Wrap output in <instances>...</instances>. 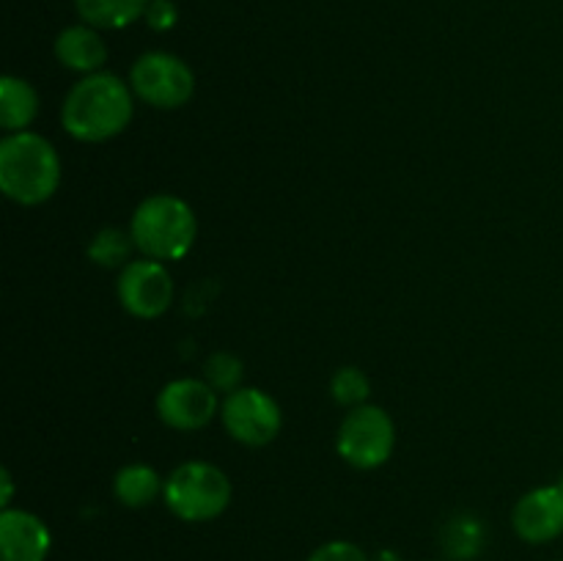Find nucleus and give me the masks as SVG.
Returning a JSON list of instances; mask_svg holds the SVG:
<instances>
[{
    "label": "nucleus",
    "instance_id": "12",
    "mask_svg": "<svg viewBox=\"0 0 563 561\" xmlns=\"http://www.w3.org/2000/svg\"><path fill=\"white\" fill-rule=\"evenodd\" d=\"M55 58L64 69L77 72V75H93L102 72L104 61H108V44L99 36L97 28L86 25H69L55 36Z\"/></svg>",
    "mask_w": 563,
    "mask_h": 561
},
{
    "label": "nucleus",
    "instance_id": "2",
    "mask_svg": "<svg viewBox=\"0 0 563 561\" xmlns=\"http://www.w3.org/2000/svg\"><path fill=\"white\" fill-rule=\"evenodd\" d=\"M60 185V157L38 132H9L0 141V190L20 207L49 201Z\"/></svg>",
    "mask_w": 563,
    "mask_h": 561
},
{
    "label": "nucleus",
    "instance_id": "21",
    "mask_svg": "<svg viewBox=\"0 0 563 561\" xmlns=\"http://www.w3.org/2000/svg\"><path fill=\"white\" fill-rule=\"evenodd\" d=\"M0 484H3V495H0V506H3V509H9V504H11V493H14V484H11V473L5 471H0Z\"/></svg>",
    "mask_w": 563,
    "mask_h": 561
},
{
    "label": "nucleus",
    "instance_id": "3",
    "mask_svg": "<svg viewBox=\"0 0 563 561\" xmlns=\"http://www.w3.org/2000/svg\"><path fill=\"white\" fill-rule=\"evenodd\" d=\"M130 234L141 256L154 262H179L196 245L198 218L185 198L154 193L132 212Z\"/></svg>",
    "mask_w": 563,
    "mask_h": 561
},
{
    "label": "nucleus",
    "instance_id": "20",
    "mask_svg": "<svg viewBox=\"0 0 563 561\" xmlns=\"http://www.w3.org/2000/svg\"><path fill=\"white\" fill-rule=\"evenodd\" d=\"M143 20H146V25L152 28V31H170V28L179 22V6H176L174 0H152Z\"/></svg>",
    "mask_w": 563,
    "mask_h": 561
},
{
    "label": "nucleus",
    "instance_id": "10",
    "mask_svg": "<svg viewBox=\"0 0 563 561\" xmlns=\"http://www.w3.org/2000/svg\"><path fill=\"white\" fill-rule=\"evenodd\" d=\"M511 526L528 544L559 539L563 534V484H544L522 495L511 512Z\"/></svg>",
    "mask_w": 563,
    "mask_h": 561
},
{
    "label": "nucleus",
    "instance_id": "11",
    "mask_svg": "<svg viewBox=\"0 0 563 561\" xmlns=\"http://www.w3.org/2000/svg\"><path fill=\"white\" fill-rule=\"evenodd\" d=\"M47 522L25 509L0 512V561H44L49 553Z\"/></svg>",
    "mask_w": 563,
    "mask_h": 561
},
{
    "label": "nucleus",
    "instance_id": "1",
    "mask_svg": "<svg viewBox=\"0 0 563 561\" xmlns=\"http://www.w3.org/2000/svg\"><path fill=\"white\" fill-rule=\"evenodd\" d=\"M135 116L130 82L110 72L82 75L60 105V127L75 141L104 143L121 135Z\"/></svg>",
    "mask_w": 563,
    "mask_h": 561
},
{
    "label": "nucleus",
    "instance_id": "17",
    "mask_svg": "<svg viewBox=\"0 0 563 561\" xmlns=\"http://www.w3.org/2000/svg\"><path fill=\"white\" fill-rule=\"evenodd\" d=\"M368 394H372V383H368L366 372L357 366H341L339 372L330 377V396L339 402L341 407H361L366 405Z\"/></svg>",
    "mask_w": 563,
    "mask_h": 561
},
{
    "label": "nucleus",
    "instance_id": "4",
    "mask_svg": "<svg viewBox=\"0 0 563 561\" xmlns=\"http://www.w3.org/2000/svg\"><path fill=\"white\" fill-rule=\"evenodd\" d=\"M163 498L179 520L207 522L229 509L231 482L212 462L190 460L168 473Z\"/></svg>",
    "mask_w": 563,
    "mask_h": 561
},
{
    "label": "nucleus",
    "instance_id": "19",
    "mask_svg": "<svg viewBox=\"0 0 563 561\" xmlns=\"http://www.w3.org/2000/svg\"><path fill=\"white\" fill-rule=\"evenodd\" d=\"M308 561H368V556L363 553L357 544L346 542V539H333V542H324L308 556Z\"/></svg>",
    "mask_w": 563,
    "mask_h": 561
},
{
    "label": "nucleus",
    "instance_id": "9",
    "mask_svg": "<svg viewBox=\"0 0 563 561\" xmlns=\"http://www.w3.org/2000/svg\"><path fill=\"white\" fill-rule=\"evenodd\" d=\"M220 413V396L207 380L179 377L163 385L157 394V416L165 427L179 432L203 429Z\"/></svg>",
    "mask_w": 563,
    "mask_h": 561
},
{
    "label": "nucleus",
    "instance_id": "15",
    "mask_svg": "<svg viewBox=\"0 0 563 561\" xmlns=\"http://www.w3.org/2000/svg\"><path fill=\"white\" fill-rule=\"evenodd\" d=\"M163 487L165 482L159 479V473L152 465H143V462L124 465L113 479L115 498L126 509H143V506H148L163 493Z\"/></svg>",
    "mask_w": 563,
    "mask_h": 561
},
{
    "label": "nucleus",
    "instance_id": "13",
    "mask_svg": "<svg viewBox=\"0 0 563 561\" xmlns=\"http://www.w3.org/2000/svg\"><path fill=\"white\" fill-rule=\"evenodd\" d=\"M38 113V94L27 80L5 75L0 80V124L5 132H25Z\"/></svg>",
    "mask_w": 563,
    "mask_h": 561
},
{
    "label": "nucleus",
    "instance_id": "6",
    "mask_svg": "<svg viewBox=\"0 0 563 561\" xmlns=\"http://www.w3.org/2000/svg\"><path fill=\"white\" fill-rule=\"evenodd\" d=\"M130 88L141 102L157 110H176L196 94V75L174 53H143L130 69Z\"/></svg>",
    "mask_w": 563,
    "mask_h": 561
},
{
    "label": "nucleus",
    "instance_id": "8",
    "mask_svg": "<svg viewBox=\"0 0 563 561\" xmlns=\"http://www.w3.org/2000/svg\"><path fill=\"white\" fill-rule=\"evenodd\" d=\"M119 302L126 314L137 319H157L174 302V278L165 262L154 258H132L115 280Z\"/></svg>",
    "mask_w": 563,
    "mask_h": 561
},
{
    "label": "nucleus",
    "instance_id": "7",
    "mask_svg": "<svg viewBox=\"0 0 563 561\" xmlns=\"http://www.w3.org/2000/svg\"><path fill=\"white\" fill-rule=\"evenodd\" d=\"M220 421L236 443L251 446V449L273 443L284 427L278 402L251 385H242V388L225 394V399L220 402Z\"/></svg>",
    "mask_w": 563,
    "mask_h": 561
},
{
    "label": "nucleus",
    "instance_id": "18",
    "mask_svg": "<svg viewBox=\"0 0 563 561\" xmlns=\"http://www.w3.org/2000/svg\"><path fill=\"white\" fill-rule=\"evenodd\" d=\"M242 361L231 352H214L209 355V361L203 363V374H207V383L212 385L218 394H231V391L242 388Z\"/></svg>",
    "mask_w": 563,
    "mask_h": 561
},
{
    "label": "nucleus",
    "instance_id": "5",
    "mask_svg": "<svg viewBox=\"0 0 563 561\" xmlns=\"http://www.w3.org/2000/svg\"><path fill=\"white\" fill-rule=\"evenodd\" d=\"M335 449L346 465L357 471H374L385 465L396 449V424L383 407H352L335 435Z\"/></svg>",
    "mask_w": 563,
    "mask_h": 561
},
{
    "label": "nucleus",
    "instance_id": "16",
    "mask_svg": "<svg viewBox=\"0 0 563 561\" xmlns=\"http://www.w3.org/2000/svg\"><path fill=\"white\" fill-rule=\"evenodd\" d=\"M132 251H137V248L135 242H132L130 231L102 229L97 231V237H93L91 245H88V258H91L93 264H99V267L124 270L126 264L132 262Z\"/></svg>",
    "mask_w": 563,
    "mask_h": 561
},
{
    "label": "nucleus",
    "instance_id": "14",
    "mask_svg": "<svg viewBox=\"0 0 563 561\" xmlns=\"http://www.w3.org/2000/svg\"><path fill=\"white\" fill-rule=\"evenodd\" d=\"M152 0H75V9L86 25L97 31H121L143 20Z\"/></svg>",
    "mask_w": 563,
    "mask_h": 561
}]
</instances>
